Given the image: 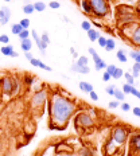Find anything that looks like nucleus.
<instances>
[{"instance_id":"nucleus-52","label":"nucleus","mask_w":140,"mask_h":156,"mask_svg":"<svg viewBox=\"0 0 140 156\" xmlns=\"http://www.w3.org/2000/svg\"><path fill=\"white\" fill-rule=\"evenodd\" d=\"M30 63H31V66L37 67V63H38V58H32V59L30 61Z\"/></svg>"},{"instance_id":"nucleus-35","label":"nucleus","mask_w":140,"mask_h":156,"mask_svg":"<svg viewBox=\"0 0 140 156\" xmlns=\"http://www.w3.org/2000/svg\"><path fill=\"white\" fill-rule=\"evenodd\" d=\"M30 34H31V31L27 28V30H22V32L18 35V37L20 38V41H23V39H28V38H30Z\"/></svg>"},{"instance_id":"nucleus-19","label":"nucleus","mask_w":140,"mask_h":156,"mask_svg":"<svg viewBox=\"0 0 140 156\" xmlns=\"http://www.w3.org/2000/svg\"><path fill=\"white\" fill-rule=\"evenodd\" d=\"M80 5L82 8V11L85 12L86 15H90L92 16V8H90V4L88 0H80Z\"/></svg>"},{"instance_id":"nucleus-10","label":"nucleus","mask_w":140,"mask_h":156,"mask_svg":"<svg viewBox=\"0 0 140 156\" xmlns=\"http://www.w3.org/2000/svg\"><path fill=\"white\" fill-rule=\"evenodd\" d=\"M23 89V82H22V78L16 74H12V97L19 96Z\"/></svg>"},{"instance_id":"nucleus-47","label":"nucleus","mask_w":140,"mask_h":156,"mask_svg":"<svg viewBox=\"0 0 140 156\" xmlns=\"http://www.w3.org/2000/svg\"><path fill=\"white\" fill-rule=\"evenodd\" d=\"M131 94H132V96H135L138 100H140V90H138L135 86H133V89L131 90Z\"/></svg>"},{"instance_id":"nucleus-33","label":"nucleus","mask_w":140,"mask_h":156,"mask_svg":"<svg viewBox=\"0 0 140 156\" xmlns=\"http://www.w3.org/2000/svg\"><path fill=\"white\" fill-rule=\"evenodd\" d=\"M123 76H124V71H123V69H120V67H116L115 73L112 74V78H113V80H120Z\"/></svg>"},{"instance_id":"nucleus-22","label":"nucleus","mask_w":140,"mask_h":156,"mask_svg":"<svg viewBox=\"0 0 140 156\" xmlns=\"http://www.w3.org/2000/svg\"><path fill=\"white\" fill-rule=\"evenodd\" d=\"M113 97L117 100V101H120V102H124V100H125V94L123 93V90L121 89H115V92H113Z\"/></svg>"},{"instance_id":"nucleus-38","label":"nucleus","mask_w":140,"mask_h":156,"mask_svg":"<svg viewBox=\"0 0 140 156\" xmlns=\"http://www.w3.org/2000/svg\"><path fill=\"white\" fill-rule=\"evenodd\" d=\"M81 28H82V30H85V31L90 30V28H92V23H90L89 20H84L82 23H81Z\"/></svg>"},{"instance_id":"nucleus-53","label":"nucleus","mask_w":140,"mask_h":156,"mask_svg":"<svg viewBox=\"0 0 140 156\" xmlns=\"http://www.w3.org/2000/svg\"><path fill=\"white\" fill-rule=\"evenodd\" d=\"M80 154L82 156H89V151H88V149H81Z\"/></svg>"},{"instance_id":"nucleus-54","label":"nucleus","mask_w":140,"mask_h":156,"mask_svg":"<svg viewBox=\"0 0 140 156\" xmlns=\"http://www.w3.org/2000/svg\"><path fill=\"white\" fill-rule=\"evenodd\" d=\"M9 57H12V58H16V57H19V54H18V51H12V53H11V55H9Z\"/></svg>"},{"instance_id":"nucleus-55","label":"nucleus","mask_w":140,"mask_h":156,"mask_svg":"<svg viewBox=\"0 0 140 156\" xmlns=\"http://www.w3.org/2000/svg\"><path fill=\"white\" fill-rule=\"evenodd\" d=\"M2 102H3V93H2V90H0V105H2Z\"/></svg>"},{"instance_id":"nucleus-16","label":"nucleus","mask_w":140,"mask_h":156,"mask_svg":"<svg viewBox=\"0 0 140 156\" xmlns=\"http://www.w3.org/2000/svg\"><path fill=\"white\" fill-rule=\"evenodd\" d=\"M86 34H88L89 41H92V42H97V39L100 38V31L96 30V28H90V30H88Z\"/></svg>"},{"instance_id":"nucleus-46","label":"nucleus","mask_w":140,"mask_h":156,"mask_svg":"<svg viewBox=\"0 0 140 156\" xmlns=\"http://www.w3.org/2000/svg\"><path fill=\"white\" fill-rule=\"evenodd\" d=\"M89 96H90V100H92V101H99V94L94 92V90H92V92L89 93Z\"/></svg>"},{"instance_id":"nucleus-32","label":"nucleus","mask_w":140,"mask_h":156,"mask_svg":"<svg viewBox=\"0 0 140 156\" xmlns=\"http://www.w3.org/2000/svg\"><path fill=\"white\" fill-rule=\"evenodd\" d=\"M129 57H131L135 62L140 63V51L139 50H132L131 53H129Z\"/></svg>"},{"instance_id":"nucleus-44","label":"nucleus","mask_w":140,"mask_h":156,"mask_svg":"<svg viewBox=\"0 0 140 156\" xmlns=\"http://www.w3.org/2000/svg\"><path fill=\"white\" fill-rule=\"evenodd\" d=\"M120 108H121L123 112H128V110H131V105L128 102H123L120 104Z\"/></svg>"},{"instance_id":"nucleus-7","label":"nucleus","mask_w":140,"mask_h":156,"mask_svg":"<svg viewBox=\"0 0 140 156\" xmlns=\"http://www.w3.org/2000/svg\"><path fill=\"white\" fill-rule=\"evenodd\" d=\"M0 90L3 97H12V74H3L0 77Z\"/></svg>"},{"instance_id":"nucleus-45","label":"nucleus","mask_w":140,"mask_h":156,"mask_svg":"<svg viewBox=\"0 0 140 156\" xmlns=\"http://www.w3.org/2000/svg\"><path fill=\"white\" fill-rule=\"evenodd\" d=\"M97 42H99V44L104 48V47H105V44H106V38H104L102 35H100V38L97 39Z\"/></svg>"},{"instance_id":"nucleus-21","label":"nucleus","mask_w":140,"mask_h":156,"mask_svg":"<svg viewBox=\"0 0 140 156\" xmlns=\"http://www.w3.org/2000/svg\"><path fill=\"white\" fill-rule=\"evenodd\" d=\"M32 5H34V9L38 12H43L45 9H46V4H45L42 0H38V2L32 3Z\"/></svg>"},{"instance_id":"nucleus-20","label":"nucleus","mask_w":140,"mask_h":156,"mask_svg":"<svg viewBox=\"0 0 140 156\" xmlns=\"http://www.w3.org/2000/svg\"><path fill=\"white\" fill-rule=\"evenodd\" d=\"M14 51V46L12 44H4V46H2V48H0V53H2L4 57H9L11 55V53Z\"/></svg>"},{"instance_id":"nucleus-12","label":"nucleus","mask_w":140,"mask_h":156,"mask_svg":"<svg viewBox=\"0 0 140 156\" xmlns=\"http://www.w3.org/2000/svg\"><path fill=\"white\" fill-rule=\"evenodd\" d=\"M117 147H119V145H117L116 143L113 141L110 137L105 141V144H104V149H105V152H106L108 155H113V154H115L116 149H117Z\"/></svg>"},{"instance_id":"nucleus-39","label":"nucleus","mask_w":140,"mask_h":156,"mask_svg":"<svg viewBox=\"0 0 140 156\" xmlns=\"http://www.w3.org/2000/svg\"><path fill=\"white\" fill-rule=\"evenodd\" d=\"M48 7H50L51 9H59L61 8V3L55 2V0H53V2L48 3Z\"/></svg>"},{"instance_id":"nucleus-23","label":"nucleus","mask_w":140,"mask_h":156,"mask_svg":"<svg viewBox=\"0 0 140 156\" xmlns=\"http://www.w3.org/2000/svg\"><path fill=\"white\" fill-rule=\"evenodd\" d=\"M116 57H117V59H119L121 63H125L127 61H128V57H127V54H125L124 50H117Z\"/></svg>"},{"instance_id":"nucleus-17","label":"nucleus","mask_w":140,"mask_h":156,"mask_svg":"<svg viewBox=\"0 0 140 156\" xmlns=\"http://www.w3.org/2000/svg\"><path fill=\"white\" fill-rule=\"evenodd\" d=\"M20 47H22V50H23L24 53H27V51H31V48H32V41H31L30 38L20 41Z\"/></svg>"},{"instance_id":"nucleus-2","label":"nucleus","mask_w":140,"mask_h":156,"mask_svg":"<svg viewBox=\"0 0 140 156\" xmlns=\"http://www.w3.org/2000/svg\"><path fill=\"white\" fill-rule=\"evenodd\" d=\"M47 100H48V90L46 87H42V89L34 92V94L30 97L28 105H30L32 112L41 115V112L45 109V106L47 105Z\"/></svg>"},{"instance_id":"nucleus-57","label":"nucleus","mask_w":140,"mask_h":156,"mask_svg":"<svg viewBox=\"0 0 140 156\" xmlns=\"http://www.w3.org/2000/svg\"><path fill=\"white\" fill-rule=\"evenodd\" d=\"M4 2H5V3H8V2H11V0H4Z\"/></svg>"},{"instance_id":"nucleus-29","label":"nucleus","mask_w":140,"mask_h":156,"mask_svg":"<svg viewBox=\"0 0 140 156\" xmlns=\"http://www.w3.org/2000/svg\"><path fill=\"white\" fill-rule=\"evenodd\" d=\"M131 74H132L133 77H135V80L139 77V74H140V63L135 62V65L132 66V71H131Z\"/></svg>"},{"instance_id":"nucleus-36","label":"nucleus","mask_w":140,"mask_h":156,"mask_svg":"<svg viewBox=\"0 0 140 156\" xmlns=\"http://www.w3.org/2000/svg\"><path fill=\"white\" fill-rule=\"evenodd\" d=\"M41 41L43 42V43H46V44H50V37H48V32L47 31H45L43 34L41 35Z\"/></svg>"},{"instance_id":"nucleus-51","label":"nucleus","mask_w":140,"mask_h":156,"mask_svg":"<svg viewBox=\"0 0 140 156\" xmlns=\"http://www.w3.org/2000/svg\"><path fill=\"white\" fill-rule=\"evenodd\" d=\"M70 53L73 54V58H78V57H80V55H78V53L76 51V48H74V47H70Z\"/></svg>"},{"instance_id":"nucleus-4","label":"nucleus","mask_w":140,"mask_h":156,"mask_svg":"<svg viewBox=\"0 0 140 156\" xmlns=\"http://www.w3.org/2000/svg\"><path fill=\"white\" fill-rule=\"evenodd\" d=\"M116 18L119 26H124L136 22V14L135 9L129 5H119L116 11Z\"/></svg>"},{"instance_id":"nucleus-49","label":"nucleus","mask_w":140,"mask_h":156,"mask_svg":"<svg viewBox=\"0 0 140 156\" xmlns=\"http://www.w3.org/2000/svg\"><path fill=\"white\" fill-rule=\"evenodd\" d=\"M132 112H133V115H135L136 117H140V108L139 106H135V108L132 109Z\"/></svg>"},{"instance_id":"nucleus-34","label":"nucleus","mask_w":140,"mask_h":156,"mask_svg":"<svg viewBox=\"0 0 140 156\" xmlns=\"http://www.w3.org/2000/svg\"><path fill=\"white\" fill-rule=\"evenodd\" d=\"M19 24L23 27V30H27L28 27H30V24H31V22H30V19L28 18H23L20 22H19Z\"/></svg>"},{"instance_id":"nucleus-5","label":"nucleus","mask_w":140,"mask_h":156,"mask_svg":"<svg viewBox=\"0 0 140 156\" xmlns=\"http://www.w3.org/2000/svg\"><path fill=\"white\" fill-rule=\"evenodd\" d=\"M129 135H131V129L125 125H116V126H113L112 131H110V139H112L119 147H123V145L128 141Z\"/></svg>"},{"instance_id":"nucleus-37","label":"nucleus","mask_w":140,"mask_h":156,"mask_svg":"<svg viewBox=\"0 0 140 156\" xmlns=\"http://www.w3.org/2000/svg\"><path fill=\"white\" fill-rule=\"evenodd\" d=\"M133 89V86L132 85H129V83H124V85H123V93L124 94H131V90Z\"/></svg>"},{"instance_id":"nucleus-9","label":"nucleus","mask_w":140,"mask_h":156,"mask_svg":"<svg viewBox=\"0 0 140 156\" xmlns=\"http://www.w3.org/2000/svg\"><path fill=\"white\" fill-rule=\"evenodd\" d=\"M88 51H89V54L92 55V59H93V62H94V67H96V70H97V71L105 70L106 63L104 62V61H102V58L100 57L99 54H97V51L94 50L93 47H89V48H88Z\"/></svg>"},{"instance_id":"nucleus-18","label":"nucleus","mask_w":140,"mask_h":156,"mask_svg":"<svg viewBox=\"0 0 140 156\" xmlns=\"http://www.w3.org/2000/svg\"><path fill=\"white\" fill-rule=\"evenodd\" d=\"M78 86H80V89L82 90V92H85V93H90L92 90H94V87H93L92 83L86 82V81H81Z\"/></svg>"},{"instance_id":"nucleus-43","label":"nucleus","mask_w":140,"mask_h":156,"mask_svg":"<svg viewBox=\"0 0 140 156\" xmlns=\"http://www.w3.org/2000/svg\"><path fill=\"white\" fill-rule=\"evenodd\" d=\"M120 106V101H117V100H115V101H110L108 104V108L109 109H116V108H119Z\"/></svg>"},{"instance_id":"nucleus-3","label":"nucleus","mask_w":140,"mask_h":156,"mask_svg":"<svg viewBox=\"0 0 140 156\" xmlns=\"http://www.w3.org/2000/svg\"><path fill=\"white\" fill-rule=\"evenodd\" d=\"M92 8V15L97 19H105L110 14L109 0H88Z\"/></svg>"},{"instance_id":"nucleus-30","label":"nucleus","mask_w":140,"mask_h":156,"mask_svg":"<svg viewBox=\"0 0 140 156\" xmlns=\"http://www.w3.org/2000/svg\"><path fill=\"white\" fill-rule=\"evenodd\" d=\"M37 67H39V69H42V70H45V71H48V73H50V71H53V69H51V67L48 66V65H46L45 62H42L41 59H38Z\"/></svg>"},{"instance_id":"nucleus-41","label":"nucleus","mask_w":140,"mask_h":156,"mask_svg":"<svg viewBox=\"0 0 140 156\" xmlns=\"http://www.w3.org/2000/svg\"><path fill=\"white\" fill-rule=\"evenodd\" d=\"M115 89H116L115 85H108V86L105 87V93L108 94V96H113V92H115Z\"/></svg>"},{"instance_id":"nucleus-50","label":"nucleus","mask_w":140,"mask_h":156,"mask_svg":"<svg viewBox=\"0 0 140 156\" xmlns=\"http://www.w3.org/2000/svg\"><path fill=\"white\" fill-rule=\"evenodd\" d=\"M24 57H26V59H28V61H31L32 58H34V55L31 54V51H27V53H24Z\"/></svg>"},{"instance_id":"nucleus-59","label":"nucleus","mask_w":140,"mask_h":156,"mask_svg":"<svg viewBox=\"0 0 140 156\" xmlns=\"http://www.w3.org/2000/svg\"><path fill=\"white\" fill-rule=\"evenodd\" d=\"M0 26H2V22H0Z\"/></svg>"},{"instance_id":"nucleus-31","label":"nucleus","mask_w":140,"mask_h":156,"mask_svg":"<svg viewBox=\"0 0 140 156\" xmlns=\"http://www.w3.org/2000/svg\"><path fill=\"white\" fill-rule=\"evenodd\" d=\"M22 30H23V27H22L19 23H15V24H12V27H11V32L14 35H19L22 32Z\"/></svg>"},{"instance_id":"nucleus-11","label":"nucleus","mask_w":140,"mask_h":156,"mask_svg":"<svg viewBox=\"0 0 140 156\" xmlns=\"http://www.w3.org/2000/svg\"><path fill=\"white\" fill-rule=\"evenodd\" d=\"M128 42L135 47H140V23H136L132 34L129 35Z\"/></svg>"},{"instance_id":"nucleus-42","label":"nucleus","mask_w":140,"mask_h":156,"mask_svg":"<svg viewBox=\"0 0 140 156\" xmlns=\"http://www.w3.org/2000/svg\"><path fill=\"white\" fill-rule=\"evenodd\" d=\"M0 43L8 44V43H9V37H8V35H5V34H2V35H0Z\"/></svg>"},{"instance_id":"nucleus-25","label":"nucleus","mask_w":140,"mask_h":156,"mask_svg":"<svg viewBox=\"0 0 140 156\" xmlns=\"http://www.w3.org/2000/svg\"><path fill=\"white\" fill-rule=\"evenodd\" d=\"M35 9H34V5H32V3H26V4L23 5V14L26 15H31L34 14Z\"/></svg>"},{"instance_id":"nucleus-6","label":"nucleus","mask_w":140,"mask_h":156,"mask_svg":"<svg viewBox=\"0 0 140 156\" xmlns=\"http://www.w3.org/2000/svg\"><path fill=\"white\" fill-rule=\"evenodd\" d=\"M74 125L77 129H89L94 125V119L88 112H78L74 119Z\"/></svg>"},{"instance_id":"nucleus-28","label":"nucleus","mask_w":140,"mask_h":156,"mask_svg":"<svg viewBox=\"0 0 140 156\" xmlns=\"http://www.w3.org/2000/svg\"><path fill=\"white\" fill-rule=\"evenodd\" d=\"M124 78H125V83H129V85L135 86V77H133L129 71L124 73Z\"/></svg>"},{"instance_id":"nucleus-13","label":"nucleus","mask_w":140,"mask_h":156,"mask_svg":"<svg viewBox=\"0 0 140 156\" xmlns=\"http://www.w3.org/2000/svg\"><path fill=\"white\" fill-rule=\"evenodd\" d=\"M70 69H71V71H74V73H80V74H89L90 73L89 66H78L76 62L71 65Z\"/></svg>"},{"instance_id":"nucleus-8","label":"nucleus","mask_w":140,"mask_h":156,"mask_svg":"<svg viewBox=\"0 0 140 156\" xmlns=\"http://www.w3.org/2000/svg\"><path fill=\"white\" fill-rule=\"evenodd\" d=\"M129 148L135 156H140V132H133L128 137Z\"/></svg>"},{"instance_id":"nucleus-48","label":"nucleus","mask_w":140,"mask_h":156,"mask_svg":"<svg viewBox=\"0 0 140 156\" xmlns=\"http://www.w3.org/2000/svg\"><path fill=\"white\" fill-rule=\"evenodd\" d=\"M102 80L105 81V82H108V81L112 80V77H110V74H109V73H106V71H104V74H102Z\"/></svg>"},{"instance_id":"nucleus-24","label":"nucleus","mask_w":140,"mask_h":156,"mask_svg":"<svg viewBox=\"0 0 140 156\" xmlns=\"http://www.w3.org/2000/svg\"><path fill=\"white\" fill-rule=\"evenodd\" d=\"M35 43H37V46H38V48H39V51H41L42 54H45V53H46V48H47L48 44L43 43V42L41 41V37H39L38 39H35Z\"/></svg>"},{"instance_id":"nucleus-40","label":"nucleus","mask_w":140,"mask_h":156,"mask_svg":"<svg viewBox=\"0 0 140 156\" xmlns=\"http://www.w3.org/2000/svg\"><path fill=\"white\" fill-rule=\"evenodd\" d=\"M116 67H117V66H115V65H106V67H105V71H106V73H109V74H110V77H112V74L115 73Z\"/></svg>"},{"instance_id":"nucleus-56","label":"nucleus","mask_w":140,"mask_h":156,"mask_svg":"<svg viewBox=\"0 0 140 156\" xmlns=\"http://www.w3.org/2000/svg\"><path fill=\"white\" fill-rule=\"evenodd\" d=\"M3 18H4V12H3L2 9H0V19H3Z\"/></svg>"},{"instance_id":"nucleus-27","label":"nucleus","mask_w":140,"mask_h":156,"mask_svg":"<svg viewBox=\"0 0 140 156\" xmlns=\"http://www.w3.org/2000/svg\"><path fill=\"white\" fill-rule=\"evenodd\" d=\"M76 63L78 65V66H88V63H89V59H88V57H85V55H81V57L77 58Z\"/></svg>"},{"instance_id":"nucleus-58","label":"nucleus","mask_w":140,"mask_h":156,"mask_svg":"<svg viewBox=\"0 0 140 156\" xmlns=\"http://www.w3.org/2000/svg\"><path fill=\"white\" fill-rule=\"evenodd\" d=\"M0 151H2V144H0Z\"/></svg>"},{"instance_id":"nucleus-15","label":"nucleus","mask_w":140,"mask_h":156,"mask_svg":"<svg viewBox=\"0 0 140 156\" xmlns=\"http://www.w3.org/2000/svg\"><path fill=\"white\" fill-rule=\"evenodd\" d=\"M0 9L4 12V18L0 19V22H2V26H5V24H8L9 19H11V9H9L8 7H2Z\"/></svg>"},{"instance_id":"nucleus-1","label":"nucleus","mask_w":140,"mask_h":156,"mask_svg":"<svg viewBox=\"0 0 140 156\" xmlns=\"http://www.w3.org/2000/svg\"><path fill=\"white\" fill-rule=\"evenodd\" d=\"M46 106L48 113V128L51 131H63L77 112V102L70 97L61 94L58 90L48 92Z\"/></svg>"},{"instance_id":"nucleus-60","label":"nucleus","mask_w":140,"mask_h":156,"mask_svg":"<svg viewBox=\"0 0 140 156\" xmlns=\"http://www.w3.org/2000/svg\"><path fill=\"white\" fill-rule=\"evenodd\" d=\"M129 2H132V0H129Z\"/></svg>"},{"instance_id":"nucleus-14","label":"nucleus","mask_w":140,"mask_h":156,"mask_svg":"<svg viewBox=\"0 0 140 156\" xmlns=\"http://www.w3.org/2000/svg\"><path fill=\"white\" fill-rule=\"evenodd\" d=\"M37 81V78H35L34 76H31V74L26 73L23 74V78H22V82H23V86H27V87H31L32 83Z\"/></svg>"},{"instance_id":"nucleus-26","label":"nucleus","mask_w":140,"mask_h":156,"mask_svg":"<svg viewBox=\"0 0 140 156\" xmlns=\"http://www.w3.org/2000/svg\"><path fill=\"white\" fill-rule=\"evenodd\" d=\"M104 48H105L108 53H109V51H113L116 48V42L113 41V39H110V38L106 39V44H105V47H104Z\"/></svg>"}]
</instances>
